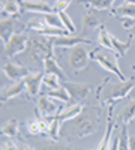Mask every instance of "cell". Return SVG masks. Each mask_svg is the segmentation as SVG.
Segmentation results:
<instances>
[{
  "mask_svg": "<svg viewBox=\"0 0 135 150\" xmlns=\"http://www.w3.org/2000/svg\"><path fill=\"white\" fill-rule=\"evenodd\" d=\"M99 129V110L87 108L83 110L80 116L65 122L60 126V135H71L74 138H84L93 135Z\"/></svg>",
  "mask_w": 135,
  "mask_h": 150,
  "instance_id": "obj_1",
  "label": "cell"
},
{
  "mask_svg": "<svg viewBox=\"0 0 135 150\" xmlns=\"http://www.w3.org/2000/svg\"><path fill=\"white\" fill-rule=\"evenodd\" d=\"M135 87V80H126V81H117V83H111L110 80H105L99 89L96 92V99H99L102 105H110L114 107V104L120 99L128 98V95L131 93V90Z\"/></svg>",
  "mask_w": 135,
  "mask_h": 150,
  "instance_id": "obj_2",
  "label": "cell"
},
{
  "mask_svg": "<svg viewBox=\"0 0 135 150\" xmlns=\"http://www.w3.org/2000/svg\"><path fill=\"white\" fill-rule=\"evenodd\" d=\"M39 35V33H38ZM54 44H53V38L48 36H30L29 42H27V50L29 57L35 62H44L48 57H54Z\"/></svg>",
  "mask_w": 135,
  "mask_h": 150,
  "instance_id": "obj_3",
  "label": "cell"
},
{
  "mask_svg": "<svg viewBox=\"0 0 135 150\" xmlns=\"http://www.w3.org/2000/svg\"><path fill=\"white\" fill-rule=\"evenodd\" d=\"M90 59L96 60L105 71H108L110 74L116 75L119 78V81H126L125 74L120 71L119 63H117V56L110 53L107 48H95L93 51H90Z\"/></svg>",
  "mask_w": 135,
  "mask_h": 150,
  "instance_id": "obj_4",
  "label": "cell"
},
{
  "mask_svg": "<svg viewBox=\"0 0 135 150\" xmlns=\"http://www.w3.org/2000/svg\"><path fill=\"white\" fill-rule=\"evenodd\" d=\"M68 62H69V66L74 72H81L83 69H86L89 66V62H90L89 50L86 48L84 44L75 45L74 48H71Z\"/></svg>",
  "mask_w": 135,
  "mask_h": 150,
  "instance_id": "obj_5",
  "label": "cell"
},
{
  "mask_svg": "<svg viewBox=\"0 0 135 150\" xmlns=\"http://www.w3.org/2000/svg\"><path fill=\"white\" fill-rule=\"evenodd\" d=\"M27 42H29L27 30L26 32H17L8 41V44L3 45V57L9 59V57H15L17 54H21L23 51L27 50Z\"/></svg>",
  "mask_w": 135,
  "mask_h": 150,
  "instance_id": "obj_6",
  "label": "cell"
},
{
  "mask_svg": "<svg viewBox=\"0 0 135 150\" xmlns=\"http://www.w3.org/2000/svg\"><path fill=\"white\" fill-rule=\"evenodd\" d=\"M63 87H66V90L71 96V101L74 104H81L86 98H87L92 92L90 84H83V83H72V81H63Z\"/></svg>",
  "mask_w": 135,
  "mask_h": 150,
  "instance_id": "obj_7",
  "label": "cell"
},
{
  "mask_svg": "<svg viewBox=\"0 0 135 150\" xmlns=\"http://www.w3.org/2000/svg\"><path fill=\"white\" fill-rule=\"evenodd\" d=\"M62 105H57L53 98L48 96H41L38 99V108L35 110L36 117H50V116H57L60 111H62Z\"/></svg>",
  "mask_w": 135,
  "mask_h": 150,
  "instance_id": "obj_8",
  "label": "cell"
},
{
  "mask_svg": "<svg viewBox=\"0 0 135 150\" xmlns=\"http://www.w3.org/2000/svg\"><path fill=\"white\" fill-rule=\"evenodd\" d=\"M3 74L12 81H23L26 77L32 74V71L26 66H21L20 63H15V62H6L2 68Z\"/></svg>",
  "mask_w": 135,
  "mask_h": 150,
  "instance_id": "obj_9",
  "label": "cell"
},
{
  "mask_svg": "<svg viewBox=\"0 0 135 150\" xmlns=\"http://www.w3.org/2000/svg\"><path fill=\"white\" fill-rule=\"evenodd\" d=\"M44 75H45V72H32L29 77L24 78V83H26V90H27L29 96L35 98V96H38L41 93Z\"/></svg>",
  "mask_w": 135,
  "mask_h": 150,
  "instance_id": "obj_10",
  "label": "cell"
},
{
  "mask_svg": "<svg viewBox=\"0 0 135 150\" xmlns=\"http://www.w3.org/2000/svg\"><path fill=\"white\" fill-rule=\"evenodd\" d=\"M53 44H54V47L74 48L75 45H80V44H89V45H93L95 42H93V41H90V39H84L83 36L69 35V36H59V38H53Z\"/></svg>",
  "mask_w": 135,
  "mask_h": 150,
  "instance_id": "obj_11",
  "label": "cell"
},
{
  "mask_svg": "<svg viewBox=\"0 0 135 150\" xmlns=\"http://www.w3.org/2000/svg\"><path fill=\"white\" fill-rule=\"evenodd\" d=\"M17 29H23V26L20 23H17L14 18H5V20H2V24H0V35H2L3 45L8 44V41L18 32Z\"/></svg>",
  "mask_w": 135,
  "mask_h": 150,
  "instance_id": "obj_12",
  "label": "cell"
},
{
  "mask_svg": "<svg viewBox=\"0 0 135 150\" xmlns=\"http://www.w3.org/2000/svg\"><path fill=\"white\" fill-rule=\"evenodd\" d=\"M21 11H27V12H38V14H50L53 12V8L42 2V0H20Z\"/></svg>",
  "mask_w": 135,
  "mask_h": 150,
  "instance_id": "obj_13",
  "label": "cell"
},
{
  "mask_svg": "<svg viewBox=\"0 0 135 150\" xmlns=\"http://www.w3.org/2000/svg\"><path fill=\"white\" fill-rule=\"evenodd\" d=\"M111 110L113 107H110V111H108V123H107V129H105V134L102 137L101 143L98 144L96 150H110V146H111V138H113V129H114V120H113V114H111Z\"/></svg>",
  "mask_w": 135,
  "mask_h": 150,
  "instance_id": "obj_14",
  "label": "cell"
},
{
  "mask_svg": "<svg viewBox=\"0 0 135 150\" xmlns=\"http://www.w3.org/2000/svg\"><path fill=\"white\" fill-rule=\"evenodd\" d=\"M95 11L96 9H92V8H89L87 11H84V14H83V32L84 33L102 26L101 20H99V17L96 15Z\"/></svg>",
  "mask_w": 135,
  "mask_h": 150,
  "instance_id": "obj_15",
  "label": "cell"
},
{
  "mask_svg": "<svg viewBox=\"0 0 135 150\" xmlns=\"http://www.w3.org/2000/svg\"><path fill=\"white\" fill-rule=\"evenodd\" d=\"M42 63H44V72H45V74H54V75H57V77L62 80V81H68V80H66V77H68L66 72H65L63 68L56 62L54 57L45 59Z\"/></svg>",
  "mask_w": 135,
  "mask_h": 150,
  "instance_id": "obj_16",
  "label": "cell"
},
{
  "mask_svg": "<svg viewBox=\"0 0 135 150\" xmlns=\"http://www.w3.org/2000/svg\"><path fill=\"white\" fill-rule=\"evenodd\" d=\"M24 90H26V83L23 81H17L14 86H6L3 87V92H2V102H6L12 98H17L20 96Z\"/></svg>",
  "mask_w": 135,
  "mask_h": 150,
  "instance_id": "obj_17",
  "label": "cell"
},
{
  "mask_svg": "<svg viewBox=\"0 0 135 150\" xmlns=\"http://www.w3.org/2000/svg\"><path fill=\"white\" fill-rule=\"evenodd\" d=\"M83 110H84V107H83L81 104H74V105H71L69 108L60 111L59 114H57V119H59L60 123L63 125L65 122L72 120V119H75L77 116H80L81 112H83Z\"/></svg>",
  "mask_w": 135,
  "mask_h": 150,
  "instance_id": "obj_18",
  "label": "cell"
},
{
  "mask_svg": "<svg viewBox=\"0 0 135 150\" xmlns=\"http://www.w3.org/2000/svg\"><path fill=\"white\" fill-rule=\"evenodd\" d=\"M132 39H134V35L131 33L129 38H128V41L126 42H122L120 39H117L116 36L111 35V42H113V51L117 53L119 57H125L126 56V51L131 48V44H132Z\"/></svg>",
  "mask_w": 135,
  "mask_h": 150,
  "instance_id": "obj_19",
  "label": "cell"
},
{
  "mask_svg": "<svg viewBox=\"0 0 135 150\" xmlns=\"http://www.w3.org/2000/svg\"><path fill=\"white\" fill-rule=\"evenodd\" d=\"M135 119V101H129L125 108L122 110L120 116H119V123H123V125H129L132 120Z\"/></svg>",
  "mask_w": 135,
  "mask_h": 150,
  "instance_id": "obj_20",
  "label": "cell"
},
{
  "mask_svg": "<svg viewBox=\"0 0 135 150\" xmlns=\"http://www.w3.org/2000/svg\"><path fill=\"white\" fill-rule=\"evenodd\" d=\"M111 14L114 17H120V18H135V5L125 3L116 9H111Z\"/></svg>",
  "mask_w": 135,
  "mask_h": 150,
  "instance_id": "obj_21",
  "label": "cell"
},
{
  "mask_svg": "<svg viewBox=\"0 0 135 150\" xmlns=\"http://www.w3.org/2000/svg\"><path fill=\"white\" fill-rule=\"evenodd\" d=\"M21 12V5L20 0H5L3 6H2V14L3 15H20Z\"/></svg>",
  "mask_w": 135,
  "mask_h": 150,
  "instance_id": "obj_22",
  "label": "cell"
},
{
  "mask_svg": "<svg viewBox=\"0 0 135 150\" xmlns=\"http://www.w3.org/2000/svg\"><path fill=\"white\" fill-rule=\"evenodd\" d=\"M78 2L96 11H105V9H111L116 0H78Z\"/></svg>",
  "mask_w": 135,
  "mask_h": 150,
  "instance_id": "obj_23",
  "label": "cell"
},
{
  "mask_svg": "<svg viewBox=\"0 0 135 150\" xmlns=\"http://www.w3.org/2000/svg\"><path fill=\"white\" fill-rule=\"evenodd\" d=\"M18 129H20V123L17 119H9L3 126H2V135L9 137V138H14L18 135Z\"/></svg>",
  "mask_w": 135,
  "mask_h": 150,
  "instance_id": "obj_24",
  "label": "cell"
},
{
  "mask_svg": "<svg viewBox=\"0 0 135 150\" xmlns=\"http://www.w3.org/2000/svg\"><path fill=\"white\" fill-rule=\"evenodd\" d=\"M45 96L53 98V99H57L60 104H68V102L71 101V96H69V93H68V90H66V87H63V86H60L59 89H56V90L47 92Z\"/></svg>",
  "mask_w": 135,
  "mask_h": 150,
  "instance_id": "obj_25",
  "label": "cell"
},
{
  "mask_svg": "<svg viewBox=\"0 0 135 150\" xmlns=\"http://www.w3.org/2000/svg\"><path fill=\"white\" fill-rule=\"evenodd\" d=\"M42 18L44 21L47 23L48 27H57V29H65L63 27V23H62V18H60L59 14L56 12H50V14H42ZM66 30V29H65Z\"/></svg>",
  "mask_w": 135,
  "mask_h": 150,
  "instance_id": "obj_26",
  "label": "cell"
},
{
  "mask_svg": "<svg viewBox=\"0 0 135 150\" xmlns=\"http://www.w3.org/2000/svg\"><path fill=\"white\" fill-rule=\"evenodd\" d=\"M42 86L47 87V92H51V90H56L59 89L60 86V78L54 74H45L44 75V81H42Z\"/></svg>",
  "mask_w": 135,
  "mask_h": 150,
  "instance_id": "obj_27",
  "label": "cell"
},
{
  "mask_svg": "<svg viewBox=\"0 0 135 150\" xmlns=\"http://www.w3.org/2000/svg\"><path fill=\"white\" fill-rule=\"evenodd\" d=\"M98 42L101 44V47H102V48L113 50L111 35L108 33V30L105 29V26H101V27H99V33H98Z\"/></svg>",
  "mask_w": 135,
  "mask_h": 150,
  "instance_id": "obj_28",
  "label": "cell"
},
{
  "mask_svg": "<svg viewBox=\"0 0 135 150\" xmlns=\"http://www.w3.org/2000/svg\"><path fill=\"white\" fill-rule=\"evenodd\" d=\"M129 132H128V125H123L117 135L119 140V150H129Z\"/></svg>",
  "mask_w": 135,
  "mask_h": 150,
  "instance_id": "obj_29",
  "label": "cell"
},
{
  "mask_svg": "<svg viewBox=\"0 0 135 150\" xmlns=\"http://www.w3.org/2000/svg\"><path fill=\"white\" fill-rule=\"evenodd\" d=\"M39 150H71V147H68L65 144H60L56 140H47V141H42L39 144Z\"/></svg>",
  "mask_w": 135,
  "mask_h": 150,
  "instance_id": "obj_30",
  "label": "cell"
},
{
  "mask_svg": "<svg viewBox=\"0 0 135 150\" xmlns=\"http://www.w3.org/2000/svg\"><path fill=\"white\" fill-rule=\"evenodd\" d=\"M47 23L44 21V18H32L27 23V30H36V32H42L44 29H47Z\"/></svg>",
  "mask_w": 135,
  "mask_h": 150,
  "instance_id": "obj_31",
  "label": "cell"
},
{
  "mask_svg": "<svg viewBox=\"0 0 135 150\" xmlns=\"http://www.w3.org/2000/svg\"><path fill=\"white\" fill-rule=\"evenodd\" d=\"M27 131L32 135H44L42 134V128H41V120L39 117H35L33 120L27 122Z\"/></svg>",
  "mask_w": 135,
  "mask_h": 150,
  "instance_id": "obj_32",
  "label": "cell"
},
{
  "mask_svg": "<svg viewBox=\"0 0 135 150\" xmlns=\"http://www.w3.org/2000/svg\"><path fill=\"white\" fill-rule=\"evenodd\" d=\"M60 18H62V23H63V27L71 33V35H75L77 33V29H75V26H74V23H72V20L69 18V15L66 14V12H60Z\"/></svg>",
  "mask_w": 135,
  "mask_h": 150,
  "instance_id": "obj_33",
  "label": "cell"
},
{
  "mask_svg": "<svg viewBox=\"0 0 135 150\" xmlns=\"http://www.w3.org/2000/svg\"><path fill=\"white\" fill-rule=\"evenodd\" d=\"M72 0H56V3L53 6V12L60 14V12H66V9L71 6Z\"/></svg>",
  "mask_w": 135,
  "mask_h": 150,
  "instance_id": "obj_34",
  "label": "cell"
},
{
  "mask_svg": "<svg viewBox=\"0 0 135 150\" xmlns=\"http://www.w3.org/2000/svg\"><path fill=\"white\" fill-rule=\"evenodd\" d=\"M2 150H18V147H17V144H15V143H12V141H6V143L3 144Z\"/></svg>",
  "mask_w": 135,
  "mask_h": 150,
  "instance_id": "obj_35",
  "label": "cell"
},
{
  "mask_svg": "<svg viewBox=\"0 0 135 150\" xmlns=\"http://www.w3.org/2000/svg\"><path fill=\"white\" fill-rule=\"evenodd\" d=\"M129 150H135V135L129 137Z\"/></svg>",
  "mask_w": 135,
  "mask_h": 150,
  "instance_id": "obj_36",
  "label": "cell"
},
{
  "mask_svg": "<svg viewBox=\"0 0 135 150\" xmlns=\"http://www.w3.org/2000/svg\"><path fill=\"white\" fill-rule=\"evenodd\" d=\"M110 150H119V140H117V137L113 140L111 146H110Z\"/></svg>",
  "mask_w": 135,
  "mask_h": 150,
  "instance_id": "obj_37",
  "label": "cell"
},
{
  "mask_svg": "<svg viewBox=\"0 0 135 150\" xmlns=\"http://www.w3.org/2000/svg\"><path fill=\"white\" fill-rule=\"evenodd\" d=\"M125 3H132V5H135V0H125Z\"/></svg>",
  "mask_w": 135,
  "mask_h": 150,
  "instance_id": "obj_38",
  "label": "cell"
},
{
  "mask_svg": "<svg viewBox=\"0 0 135 150\" xmlns=\"http://www.w3.org/2000/svg\"><path fill=\"white\" fill-rule=\"evenodd\" d=\"M132 72H135V65H132Z\"/></svg>",
  "mask_w": 135,
  "mask_h": 150,
  "instance_id": "obj_39",
  "label": "cell"
},
{
  "mask_svg": "<svg viewBox=\"0 0 135 150\" xmlns=\"http://www.w3.org/2000/svg\"><path fill=\"white\" fill-rule=\"evenodd\" d=\"M26 150H33V149H30V147H27V149H26Z\"/></svg>",
  "mask_w": 135,
  "mask_h": 150,
  "instance_id": "obj_40",
  "label": "cell"
},
{
  "mask_svg": "<svg viewBox=\"0 0 135 150\" xmlns=\"http://www.w3.org/2000/svg\"><path fill=\"white\" fill-rule=\"evenodd\" d=\"M134 36H135V27H134Z\"/></svg>",
  "mask_w": 135,
  "mask_h": 150,
  "instance_id": "obj_41",
  "label": "cell"
},
{
  "mask_svg": "<svg viewBox=\"0 0 135 150\" xmlns=\"http://www.w3.org/2000/svg\"><path fill=\"white\" fill-rule=\"evenodd\" d=\"M18 150H24V149H18Z\"/></svg>",
  "mask_w": 135,
  "mask_h": 150,
  "instance_id": "obj_42",
  "label": "cell"
}]
</instances>
